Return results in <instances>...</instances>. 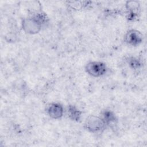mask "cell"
Here are the masks:
<instances>
[{
  "mask_svg": "<svg viewBox=\"0 0 147 147\" xmlns=\"http://www.w3.org/2000/svg\"><path fill=\"white\" fill-rule=\"evenodd\" d=\"M46 19L44 14L37 13L34 17L25 18L22 23V28L28 33H37L41 30V26L46 21Z\"/></svg>",
  "mask_w": 147,
  "mask_h": 147,
  "instance_id": "obj_1",
  "label": "cell"
},
{
  "mask_svg": "<svg viewBox=\"0 0 147 147\" xmlns=\"http://www.w3.org/2000/svg\"><path fill=\"white\" fill-rule=\"evenodd\" d=\"M85 125L88 131L95 133L102 131L105 129L106 124L102 118L90 115L87 118Z\"/></svg>",
  "mask_w": 147,
  "mask_h": 147,
  "instance_id": "obj_2",
  "label": "cell"
},
{
  "mask_svg": "<svg viewBox=\"0 0 147 147\" xmlns=\"http://www.w3.org/2000/svg\"><path fill=\"white\" fill-rule=\"evenodd\" d=\"M106 65L100 61H90L86 66L87 72L94 77L103 75L106 73Z\"/></svg>",
  "mask_w": 147,
  "mask_h": 147,
  "instance_id": "obj_3",
  "label": "cell"
},
{
  "mask_svg": "<svg viewBox=\"0 0 147 147\" xmlns=\"http://www.w3.org/2000/svg\"><path fill=\"white\" fill-rule=\"evenodd\" d=\"M124 40L127 44L136 46L142 41V34L138 30H130L125 36Z\"/></svg>",
  "mask_w": 147,
  "mask_h": 147,
  "instance_id": "obj_4",
  "label": "cell"
},
{
  "mask_svg": "<svg viewBox=\"0 0 147 147\" xmlns=\"http://www.w3.org/2000/svg\"><path fill=\"white\" fill-rule=\"evenodd\" d=\"M47 112L51 118L53 119H59L63 116L64 110L63 106L60 104L53 103L48 106Z\"/></svg>",
  "mask_w": 147,
  "mask_h": 147,
  "instance_id": "obj_5",
  "label": "cell"
},
{
  "mask_svg": "<svg viewBox=\"0 0 147 147\" xmlns=\"http://www.w3.org/2000/svg\"><path fill=\"white\" fill-rule=\"evenodd\" d=\"M126 8L129 10V18H134L136 16V11L138 10L139 3L137 1H130L126 3Z\"/></svg>",
  "mask_w": 147,
  "mask_h": 147,
  "instance_id": "obj_6",
  "label": "cell"
},
{
  "mask_svg": "<svg viewBox=\"0 0 147 147\" xmlns=\"http://www.w3.org/2000/svg\"><path fill=\"white\" fill-rule=\"evenodd\" d=\"M68 114L71 119L78 121L80 119L81 112L75 106H69L68 108Z\"/></svg>",
  "mask_w": 147,
  "mask_h": 147,
  "instance_id": "obj_7",
  "label": "cell"
},
{
  "mask_svg": "<svg viewBox=\"0 0 147 147\" xmlns=\"http://www.w3.org/2000/svg\"><path fill=\"white\" fill-rule=\"evenodd\" d=\"M103 118H102L106 125H110L114 123L116 121L115 115L110 111H105L102 114Z\"/></svg>",
  "mask_w": 147,
  "mask_h": 147,
  "instance_id": "obj_8",
  "label": "cell"
},
{
  "mask_svg": "<svg viewBox=\"0 0 147 147\" xmlns=\"http://www.w3.org/2000/svg\"><path fill=\"white\" fill-rule=\"evenodd\" d=\"M129 64L131 65V67L133 68H137L140 67L141 63L139 61V60H138L134 58H132L131 59H130V61H129Z\"/></svg>",
  "mask_w": 147,
  "mask_h": 147,
  "instance_id": "obj_9",
  "label": "cell"
}]
</instances>
